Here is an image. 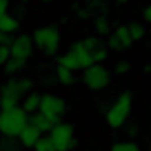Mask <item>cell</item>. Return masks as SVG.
Listing matches in <instances>:
<instances>
[{"label":"cell","instance_id":"obj_31","mask_svg":"<svg viewBox=\"0 0 151 151\" xmlns=\"http://www.w3.org/2000/svg\"><path fill=\"white\" fill-rule=\"evenodd\" d=\"M82 2H89V5H91V2H96V0H82Z\"/></svg>","mask_w":151,"mask_h":151},{"label":"cell","instance_id":"obj_32","mask_svg":"<svg viewBox=\"0 0 151 151\" xmlns=\"http://www.w3.org/2000/svg\"><path fill=\"white\" fill-rule=\"evenodd\" d=\"M40 2H51V0H40Z\"/></svg>","mask_w":151,"mask_h":151},{"label":"cell","instance_id":"obj_3","mask_svg":"<svg viewBox=\"0 0 151 151\" xmlns=\"http://www.w3.org/2000/svg\"><path fill=\"white\" fill-rule=\"evenodd\" d=\"M131 107H133V96H131V91H124V93H120L118 98L111 102V107L104 111L107 124H109L111 129H120L124 122H127L129 113H131Z\"/></svg>","mask_w":151,"mask_h":151},{"label":"cell","instance_id":"obj_6","mask_svg":"<svg viewBox=\"0 0 151 151\" xmlns=\"http://www.w3.org/2000/svg\"><path fill=\"white\" fill-rule=\"evenodd\" d=\"M38 113H42L49 122L58 124V122H62V118H65L67 104H65V100H62L60 96H56V93H40Z\"/></svg>","mask_w":151,"mask_h":151},{"label":"cell","instance_id":"obj_19","mask_svg":"<svg viewBox=\"0 0 151 151\" xmlns=\"http://www.w3.org/2000/svg\"><path fill=\"white\" fill-rule=\"evenodd\" d=\"M127 29H129V36H131L133 42H138V40H142V38H145V24H140V22H129Z\"/></svg>","mask_w":151,"mask_h":151},{"label":"cell","instance_id":"obj_21","mask_svg":"<svg viewBox=\"0 0 151 151\" xmlns=\"http://www.w3.org/2000/svg\"><path fill=\"white\" fill-rule=\"evenodd\" d=\"M31 149H33V151H56V149H53V142H51V138H49V136H40V138H38V142L31 147Z\"/></svg>","mask_w":151,"mask_h":151},{"label":"cell","instance_id":"obj_23","mask_svg":"<svg viewBox=\"0 0 151 151\" xmlns=\"http://www.w3.org/2000/svg\"><path fill=\"white\" fill-rule=\"evenodd\" d=\"M129 69H131V62L129 60H120V62H116V67H113V73L116 76H127Z\"/></svg>","mask_w":151,"mask_h":151},{"label":"cell","instance_id":"obj_8","mask_svg":"<svg viewBox=\"0 0 151 151\" xmlns=\"http://www.w3.org/2000/svg\"><path fill=\"white\" fill-rule=\"evenodd\" d=\"M49 138H51L53 149L56 151H71V149H76V133H73V127H71L69 122L53 124V129L49 131Z\"/></svg>","mask_w":151,"mask_h":151},{"label":"cell","instance_id":"obj_24","mask_svg":"<svg viewBox=\"0 0 151 151\" xmlns=\"http://www.w3.org/2000/svg\"><path fill=\"white\" fill-rule=\"evenodd\" d=\"M73 14L78 16V18L85 20V18H89V16H91V9H89V7H80V5H76V7H73Z\"/></svg>","mask_w":151,"mask_h":151},{"label":"cell","instance_id":"obj_15","mask_svg":"<svg viewBox=\"0 0 151 151\" xmlns=\"http://www.w3.org/2000/svg\"><path fill=\"white\" fill-rule=\"evenodd\" d=\"M93 31H96L98 38H107L109 33L113 31L111 20H109L107 16H96V18H93Z\"/></svg>","mask_w":151,"mask_h":151},{"label":"cell","instance_id":"obj_16","mask_svg":"<svg viewBox=\"0 0 151 151\" xmlns=\"http://www.w3.org/2000/svg\"><path fill=\"white\" fill-rule=\"evenodd\" d=\"M80 45H82V47H85L89 53H93L96 49L104 47V40H102V38H98V36L93 33V36H87V38H82V40H80Z\"/></svg>","mask_w":151,"mask_h":151},{"label":"cell","instance_id":"obj_10","mask_svg":"<svg viewBox=\"0 0 151 151\" xmlns=\"http://www.w3.org/2000/svg\"><path fill=\"white\" fill-rule=\"evenodd\" d=\"M31 53H33L31 36H29V33H20V36H14V42H11V47H9V56L27 62L29 58H31Z\"/></svg>","mask_w":151,"mask_h":151},{"label":"cell","instance_id":"obj_13","mask_svg":"<svg viewBox=\"0 0 151 151\" xmlns=\"http://www.w3.org/2000/svg\"><path fill=\"white\" fill-rule=\"evenodd\" d=\"M18 29H20V20H18V16L5 14L2 18H0V33H9V36H14Z\"/></svg>","mask_w":151,"mask_h":151},{"label":"cell","instance_id":"obj_17","mask_svg":"<svg viewBox=\"0 0 151 151\" xmlns=\"http://www.w3.org/2000/svg\"><path fill=\"white\" fill-rule=\"evenodd\" d=\"M56 78H58V82H60V85H65V87H71V85L76 82L73 71L65 69V67H58V69H56Z\"/></svg>","mask_w":151,"mask_h":151},{"label":"cell","instance_id":"obj_4","mask_svg":"<svg viewBox=\"0 0 151 151\" xmlns=\"http://www.w3.org/2000/svg\"><path fill=\"white\" fill-rule=\"evenodd\" d=\"M89 65H93L91 53L80 45V40H78V42H73L65 53H60V56H58V67H65V69L73 71V73H76V71L87 69Z\"/></svg>","mask_w":151,"mask_h":151},{"label":"cell","instance_id":"obj_33","mask_svg":"<svg viewBox=\"0 0 151 151\" xmlns=\"http://www.w3.org/2000/svg\"><path fill=\"white\" fill-rule=\"evenodd\" d=\"M149 151H151V145H149Z\"/></svg>","mask_w":151,"mask_h":151},{"label":"cell","instance_id":"obj_7","mask_svg":"<svg viewBox=\"0 0 151 151\" xmlns=\"http://www.w3.org/2000/svg\"><path fill=\"white\" fill-rule=\"evenodd\" d=\"M82 82L91 91H102L111 85V71L104 65H89L87 69H82Z\"/></svg>","mask_w":151,"mask_h":151},{"label":"cell","instance_id":"obj_5","mask_svg":"<svg viewBox=\"0 0 151 151\" xmlns=\"http://www.w3.org/2000/svg\"><path fill=\"white\" fill-rule=\"evenodd\" d=\"M27 113L20 107L2 109L0 111V133L7 138H18V133L27 127Z\"/></svg>","mask_w":151,"mask_h":151},{"label":"cell","instance_id":"obj_20","mask_svg":"<svg viewBox=\"0 0 151 151\" xmlns=\"http://www.w3.org/2000/svg\"><path fill=\"white\" fill-rule=\"evenodd\" d=\"M0 151H22V145L18 142V138H7L0 142Z\"/></svg>","mask_w":151,"mask_h":151},{"label":"cell","instance_id":"obj_30","mask_svg":"<svg viewBox=\"0 0 151 151\" xmlns=\"http://www.w3.org/2000/svg\"><path fill=\"white\" fill-rule=\"evenodd\" d=\"M113 2H116V5H120V7H122V5H127L129 0H113Z\"/></svg>","mask_w":151,"mask_h":151},{"label":"cell","instance_id":"obj_11","mask_svg":"<svg viewBox=\"0 0 151 151\" xmlns=\"http://www.w3.org/2000/svg\"><path fill=\"white\" fill-rule=\"evenodd\" d=\"M40 136H42V133L38 131L36 127H31V124L27 122V127L18 133V142L22 145V149H24V147H33V145L38 142V138H40Z\"/></svg>","mask_w":151,"mask_h":151},{"label":"cell","instance_id":"obj_25","mask_svg":"<svg viewBox=\"0 0 151 151\" xmlns=\"http://www.w3.org/2000/svg\"><path fill=\"white\" fill-rule=\"evenodd\" d=\"M11 42H14V36H9V33H0V47H11Z\"/></svg>","mask_w":151,"mask_h":151},{"label":"cell","instance_id":"obj_28","mask_svg":"<svg viewBox=\"0 0 151 151\" xmlns=\"http://www.w3.org/2000/svg\"><path fill=\"white\" fill-rule=\"evenodd\" d=\"M5 14H9V0H0V18Z\"/></svg>","mask_w":151,"mask_h":151},{"label":"cell","instance_id":"obj_14","mask_svg":"<svg viewBox=\"0 0 151 151\" xmlns=\"http://www.w3.org/2000/svg\"><path fill=\"white\" fill-rule=\"evenodd\" d=\"M38 107H40V93H36V91H29V93L22 98V104H20V109H22L27 116H31V113L38 111Z\"/></svg>","mask_w":151,"mask_h":151},{"label":"cell","instance_id":"obj_9","mask_svg":"<svg viewBox=\"0 0 151 151\" xmlns=\"http://www.w3.org/2000/svg\"><path fill=\"white\" fill-rule=\"evenodd\" d=\"M104 45H107L109 51H116V53L127 51V49L133 45L131 36H129L127 24H118V27H113V31L107 36V42H104Z\"/></svg>","mask_w":151,"mask_h":151},{"label":"cell","instance_id":"obj_22","mask_svg":"<svg viewBox=\"0 0 151 151\" xmlns=\"http://www.w3.org/2000/svg\"><path fill=\"white\" fill-rule=\"evenodd\" d=\"M111 151H140V147H138L133 140H122V142L111 145Z\"/></svg>","mask_w":151,"mask_h":151},{"label":"cell","instance_id":"obj_2","mask_svg":"<svg viewBox=\"0 0 151 151\" xmlns=\"http://www.w3.org/2000/svg\"><path fill=\"white\" fill-rule=\"evenodd\" d=\"M31 80L29 78H11L2 85L0 89V107L2 109H11L18 107V102L31 91Z\"/></svg>","mask_w":151,"mask_h":151},{"label":"cell","instance_id":"obj_12","mask_svg":"<svg viewBox=\"0 0 151 151\" xmlns=\"http://www.w3.org/2000/svg\"><path fill=\"white\" fill-rule=\"evenodd\" d=\"M27 122L31 124V127H36L38 131L42 133V136H49V131H51V129H53V122H49V120L45 118L42 113H38V111L29 116V118H27Z\"/></svg>","mask_w":151,"mask_h":151},{"label":"cell","instance_id":"obj_1","mask_svg":"<svg viewBox=\"0 0 151 151\" xmlns=\"http://www.w3.org/2000/svg\"><path fill=\"white\" fill-rule=\"evenodd\" d=\"M31 42H33V47H38L45 56L53 58L60 51V31H58L56 24L36 27V31L31 33Z\"/></svg>","mask_w":151,"mask_h":151},{"label":"cell","instance_id":"obj_27","mask_svg":"<svg viewBox=\"0 0 151 151\" xmlns=\"http://www.w3.org/2000/svg\"><path fill=\"white\" fill-rule=\"evenodd\" d=\"M142 20L151 24V2H149V5H145V9H142Z\"/></svg>","mask_w":151,"mask_h":151},{"label":"cell","instance_id":"obj_29","mask_svg":"<svg viewBox=\"0 0 151 151\" xmlns=\"http://www.w3.org/2000/svg\"><path fill=\"white\" fill-rule=\"evenodd\" d=\"M129 133H131V136H136V133H138V127H136V124H133V127H129Z\"/></svg>","mask_w":151,"mask_h":151},{"label":"cell","instance_id":"obj_18","mask_svg":"<svg viewBox=\"0 0 151 151\" xmlns=\"http://www.w3.org/2000/svg\"><path fill=\"white\" fill-rule=\"evenodd\" d=\"M24 65H27L24 60H18V58H9V60H7L2 67H5V73H7V76H16L18 71H22V69H24Z\"/></svg>","mask_w":151,"mask_h":151},{"label":"cell","instance_id":"obj_26","mask_svg":"<svg viewBox=\"0 0 151 151\" xmlns=\"http://www.w3.org/2000/svg\"><path fill=\"white\" fill-rule=\"evenodd\" d=\"M9 58H11V56H9V47H0V67L5 65Z\"/></svg>","mask_w":151,"mask_h":151}]
</instances>
